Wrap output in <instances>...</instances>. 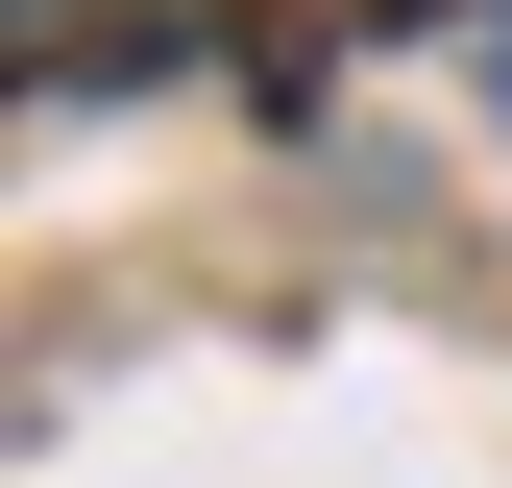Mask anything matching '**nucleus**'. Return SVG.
Masks as SVG:
<instances>
[{
	"instance_id": "1",
	"label": "nucleus",
	"mask_w": 512,
	"mask_h": 488,
	"mask_svg": "<svg viewBox=\"0 0 512 488\" xmlns=\"http://www.w3.org/2000/svg\"><path fill=\"white\" fill-rule=\"evenodd\" d=\"M488 122H512V0H488Z\"/></svg>"
}]
</instances>
